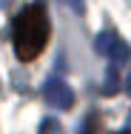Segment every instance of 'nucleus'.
<instances>
[{"label":"nucleus","instance_id":"1","mask_svg":"<svg viewBox=\"0 0 131 134\" xmlns=\"http://www.w3.org/2000/svg\"><path fill=\"white\" fill-rule=\"evenodd\" d=\"M12 40H14V54L29 63L43 52L46 40H49V14H46V3L34 0L31 6H26L12 29Z\"/></svg>","mask_w":131,"mask_h":134},{"label":"nucleus","instance_id":"2","mask_svg":"<svg viewBox=\"0 0 131 134\" xmlns=\"http://www.w3.org/2000/svg\"><path fill=\"white\" fill-rule=\"evenodd\" d=\"M94 49H97V54H103V57H108L114 66H120V63H126L131 57V49L128 43L117 34V31H100L97 37H94Z\"/></svg>","mask_w":131,"mask_h":134},{"label":"nucleus","instance_id":"3","mask_svg":"<svg viewBox=\"0 0 131 134\" xmlns=\"http://www.w3.org/2000/svg\"><path fill=\"white\" fill-rule=\"evenodd\" d=\"M43 97H46V103L52 108H60V111L74 106V91L69 88V83L63 77H57V74L43 83Z\"/></svg>","mask_w":131,"mask_h":134},{"label":"nucleus","instance_id":"4","mask_svg":"<svg viewBox=\"0 0 131 134\" xmlns=\"http://www.w3.org/2000/svg\"><path fill=\"white\" fill-rule=\"evenodd\" d=\"M117 88H120V74H117V69L111 66V69H108V74H105V86H103V91H105V94H114Z\"/></svg>","mask_w":131,"mask_h":134},{"label":"nucleus","instance_id":"5","mask_svg":"<svg viewBox=\"0 0 131 134\" xmlns=\"http://www.w3.org/2000/svg\"><path fill=\"white\" fill-rule=\"evenodd\" d=\"M60 3H63L66 9H71L74 14H83V12H86V0H60Z\"/></svg>","mask_w":131,"mask_h":134},{"label":"nucleus","instance_id":"6","mask_svg":"<svg viewBox=\"0 0 131 134\" xmlns=\"http://www.w3.org/2000/svg\"><path fill=\"white\" fill-rule=\"evenodd\" d=\"M54 131H57V123H54V120H46V123L40 126V134H54Z\"/></svg>","mask_w":131,"mask_h":134},{"label":"nucleus","instance_id":"7","mask_svg":"<svg viewBox=\"0 0 131 134\" xmlns=\"http://www.w3.org/2000/svg\"><path fill=\"white\" fill-rule=\"evenodd\" d=\"M126 91L131 94V74H128V80H126Z\"/></svg>","mask_w":131,"mask_h":134},{"label":"nucleus","instance_id":"8","mask_svg":"<svg viewBox=\"0 0 131 134\" xmlns=\"http://www.w3.org/2000/svg\"><path fill=\"white\" fill-rule=\"evenodd\" d=\"M120 134H131V129H126V131H120Z\"/></svg>","mask_w":131,"mask_h":134}]
</instances>
